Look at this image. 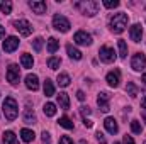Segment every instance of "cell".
<instances>
[{"label":"cell","instance_id":"6da1fadb","mask_svg":"<svg viewBox=\"0 0 146 144\" xmlns=\"http://www.w3.org/2000/svg\"><path fill=\"white\" fill-rule=\"evenodd\" d=\"M127 22H129L127 14H124V12L115 14V15L110 19V29H112V32H115V34L124 32V31H126V27H127Z\"/></svg>","mask_w":146,"mask_h":144},{"label":"cell","instance_id":"7a4b0ae2","mask_svg":"<svg viewBox=\"0 0 146 144\" xmlns=\"http://www.w3.org/2000/svg\"><path fill=\"white\" fill-rule=\"evenodd\" d=\"M75 7L83 15H88V17H92L99 12V2H95V0H82V2H76Z\"/></svg>","mask_w":146,"mask_h":144},{"label":"cell","instance_id":"3957f363","mask_svg":"<svg viewBox=\"0 0 146 144\" xmlns=\"http://www.w3.org/2000/svg\"><path fill=\"white\" fill-rule=\"evenodd\" d=\"M2 108H3V115H5L7 120H14L17 117V114H19V105H17L15 98H12V97H7L3 100V107Z\"/></svg>","mask_w":146,"mask_h":144},{"label":"cell","instance_id":"277c9868","mask_svg":"<svg viewBox=\"0 0 146 144\" xmlns=\"http://www.w3.org/2000/svg\"><path fill=\"white\" fill-rule=\"evenodd\" d=\"M53 27H54L56 31H60V32H68L70 27H72V24H70V20H68L65 15L56 14V15L53 17Z\"/></svg>","mask_w":146,"mask_h":144},{"label":"cell","instance_id":"5b68a950","mask_svg":"<svg viewBox=\"0 0 146 144\" xmlns=\"http://www.w3.org/2000/svg\"><path fill=\"white\" fill-rule=\"evenodd\" d=\"M19 80H21V70H19V66L17 65H9V68H7V81L10 85H17Z\"/></svg>","mask_w":146,"mask_h":144},{"label":"cell","instance_id":"8992f818","mask_svg":"<svg viewBox=\"0 0 146 144\" xmlns=\"http://www.w3.org/2000/svg\"><path fill=\"white\" fill-rule=\"evenodd\" d=\"M131 68H133L134 71H141V70L146 68V56L143 53H138V54L133 56V59H131Z\"/></svg>","mask_w":146,"mask_h":144},{"label":"cell","instance_id":"52a82bcc","mask_svg":"<svg viewBox=\"0 0 146 144\" xmlns=\"http://www.w3.org/2000/svg\"><path fill=\"white\" fill-rule=\"evenodd\" d=\"M14 27L19 31L21 36H31V32H33V26H31L27 20H24V19L15 20V22H14Z\"/></svg>","mask_w":146,"mask_h":144},{"label":"cell","instance_id":"ba28073f","mask_svg":"<svg viewBox=\"0 0 146 144\" xmlns=\"http://www.w3.org/2000/svg\"><path fill=\"white\" fill-rule=\"evenodd\" d=\"M99 56H100V61H104V63H112L115 59V53L109 46H102L99 51Z\"/></svg>","mask_w":146,"mask_h":144},{"label":"cell","instance_id":"9c48e42d","mask_svg":"<svg viewBox=\"0 0 146 144\" xmlns=\"http://www.w3.org/2000/svg\"><path fill=\"white\" fill-rule=\"evenodd\" d=\"M73 41H75L76 44H80V46H90V44H92V36L87 34L85 31H78V32H75Z\"/></svg>","mask_w":146,"mask_h":144},{"label":"cell","instance_id":"30bf717a","mask_svg":"<svg viewBox=\"0 0 146 144\" xmlns=\"http://www.w3.org/2000/svg\"><path fill=\"white\" fill-rule=\"evenodd\" d=\"M109 100H110V95L107 92H100L99 93V97H97V104H99V107L102 112H109L110 107H109Z\"/></svg>","mask_w":146,"mask_h":144},{"label":"cell","instance_id":"8fae6325","mask_svg":"<svg viewBox=\"0 0 146 144\" xmlns=\"http://www.w3.org/2000/svg\"><path fill=\"white\" fill-rule=\"evenodd\" d=\"M19 48V39L15 36H9L5 41H3V51L5 53H12Z\"/></svg>","mask_w":146,"mask_h":144},{"label":"cell","instance_id":"7c38bea8","mask_svg":"<svg viewBox=\"0 0 146 144\" xmlns=\"http://www.w3.org/2000/svg\"><path fill=\"white\" fill-rule=\"evenodd\" d=\"M106 81L109 83L110 87H117L119 81H121V71L119 70H114V71H109L107 76H106Z\"/></svg>","mask_w":146,"mask_h":144},{"label":"cell","instance_id":"4fadbf2b","mask_svg":"<svg viewBox=\"0 0 146 144\" xmlns=\"http://www.w3.org/2000/svg\"><path fill=\"white\" fill-rule=\"evenodd\" d=\"M129 36H131V39H133L134 42H139L141 37H143V29H141V26H139V24L131 26V29H129Z\"/></svg>","mask_w":146,"mask_h":144},{"label":"cell","instance_id":"5bb4252c","mask_svg":"<svg viewBox=\"0 0 146 144\" xmlns=\"http://www.w3.org/2000/svg\"><path fill=\"white\" fill-rule=\"evenodd\" d=\"M29 7L36 12V14H44L46 12V2L44 0H31Z\"/></svg>","mask_w":146,"mask_h":144},{"label":"cell","instance_id":"9a60e30c","mask_svg":"<svg viewBox=\"0 0 146 144\" xmlns=\"http://www.w3.org/2000/svg\"><path fill=\"white\" fill-rule=\"evenodd\" d=\"M26 87H27L29 90H33V92H36L37 88H39V80H37L36 75L29 73V75L26 76Z\"/></svg>","mask_w":146,"mask_h":144},{"label":"cell","instance_id":"2e32d148","mask_svg":"<svg viewBox=\"0 0 146 144\" xmlns=\"http://www.w3.org/2000/svg\"><path fill=\"white\" fill-rule=\"evenodd\" d=\"M104 126H106V129H107L109 134H117V131H119V126H117V122H115L114 117H107L104 120Z\"/></svg>","mask_w":146,"mask_h":144},{"label":"cell","instance_id":"e0dca14e","mask_svg":"<svg viewBox=\"0 0 146 144\" xmlns=\"http://www.w3.org/2000/svg\"><path fill=\"white\" fill-rule=\"evenodd\" d=\"M34 131H31V129H22L21 131V139L24 141V143H31V141H34Z\"/></svg>","mask_w":146,"mask_h":144},{"label":"cell","instance_id":"ac0fdd59","mask_svg":"<svg viewBox=\"0 0 146 144\" xmlns=\"http://www.w3.org/2000/svg\"><path fill=\"white\" fill-rule=\"evenodd\" d=\"M3 144H17V136L12 131H5L3 132Z\"/></svg>","mask_w":146,"mask_h":144},{"label":"cell","instance_id":"d6986e66","mask_svg":"<svg viewBox=\"0 0 146 144\" xmlns=\"http://www.w3.org/2000/svg\"><path fill=\"white\" fill-rule=\"evenodd\" d=\"M21 63H22V68H27V70H29V68H33L34 59H33V56H31V54H27V53H26V54H22V56H21Z\"/></svg>","mask_w":146,"mask_h":144},{"label":"cell","instance_id":"ffe728a7","mask_svg":"<svg viewBox=\"0 0 146 144\" xmlns=\"http://www.w3.org/2000/svg\"><path fill=\"white\" fill-rule=\"evenodd\" d=\"M42 90H44V95H46V97H53V95H54V85H53V81L46 78Z\"/></svg>","mask_w":146,"mask_h":144},{"label":"cell","instance_id":"44dd1931","mask_svg":"<svg viewBox=\"0 0 146 144\" xmlns=\"http://www.w3.org/2000/svg\"><path fill=\"white\" fill-rule=\"evenodd\" d=\"M58 104H60V107L65 108V110H66V108H70V98H68V95L61 92V93L58 95Z\"/></svg>","mask_w":146,"mask_h":144},{"label":"cell","instance_id":"7402d4cb","mask_svg":"<svg viewBox=\"0 0 146 144\" xmlns=\"http://www.w3.org/2000/svg\"><path fill=\"white\" fill-rule=\"evenodd\" d=\"M66 53H68V56H70L72 59H82V53H80L76 48H73L72 44L66 46Z\"/></svg>","mask_w":146,"mask_h":144},{"label":"cell","instance_id":"603a6c76","mask_svg":"<svg viewBox=\"0 0 146 144\" xmlns=\"http://www.w3.org/2000/svg\"><path fill=\"white\" fill-rule=\"evenodd\" d=\"M58 48H60V42H58V39H54V37H49L48 39V53H56L58 51Z\"/></svg>","mask_w":146,"mask_h":144},{"label":"cell","instance_id":"cb8c5ba5","mask_svg":"<svg viewBox=\"0 0 146 144\" xmlns=\"http://www.w3.org/2000/svg\"><path fill=\"white\" fill-rule=\"evenodd\" d=\"M42 110H44V115L53 117V115L56 114V105H54V104H51V102H48V104H44Z\"/></svg>","mask_w":146,"mask_h":144},{"label":"cell","instance_id":"d4e9b609","mask_svg":"<svg viewBox=\"0 0 146 144\" xmlns=\"http://www.w3.org/2000/svg\"><path fill=\"white\" fill-rule=\"evenodd\" d=\"M117 48H119V56L124 59L126 56H127V44H126V41H117Z\"/></svg>","mask_w":146,"mask_h":144},{"label":"cell","instance_id":"484cf974","mask_svg":"<svg viewBox=\"0 0 146 144\" xmlns=\"http://www.w3.org/2000/svg\"><path fill=\"white\" fill-rule=\"evenodd\" d=\"M24 122H26V124H34V122H36V114L27 108V110L24 112Z\"/></svg>","mask_w":146,"mask_h":144},{"label":"cell","instance_id":"4316f807","mask_svg":"<svg viewBox=\"0 0 146 144\" xmlns=\"http://www.w3.org/2000/svg\"><path fill=\"white\" fill-rule=\"evenodd\" d=\"M60 65H61V59H60V58H56V56H51V58L48 59V66H49L51 70H58V68H60Z\"/></svg>","mask_w":146,"mask_h":144},{"label":"cell","instance_id":"83f0119b","mask_svg":"<svg viewBox=\"0 0 146 144\" xmlns=\"http://www.w3.org/2000/svg\"><path fill=\"white\" fill-rule=\"evenodd\" d=\"M58 85L60 87H68L70 85V76L66 73H60L58 75Z\"/></svg>","mask_w":146,"mask_h":144},{"label":"cell","instance_id":"f1b7e54d","mask_svg":"<svg viewBox=\"0 0 146 144\" xmlns=\"http://www.w3.org/2000/svg\"><path fill=\"white\" fill-rule=\"evenodd\" d=\"M58 122H60V126H61V127H65V129H68V131H70V129H73V122L68 119V117H66V115H63Z\"/></svg>","mask_w":146,"mask_h":144},{"label":"cell","instance_id":"f546056e","mask_svg":"<svg viewBox=\"0 0 146 144\" xmlns=\"http://www.w3.org/2000/svg\"><path fill=\"white\" fill-rule=\"evenodd\" d=\"M131 131L134 132V134H141L143 132V126L139 124V120H131Z\"/></svg>","mask_w":146,"mask_h":144},{"label":"cell","instance_id":"4dcf8cb0","mask_svg":"<svg viewBox=\"0 0 146 144\" xmlns=\"http://www.w3.org/2000/svg\"><path fill=\"white\" fill-rule=\"evenodd\" d=\"M0 10H2L3 14H10V12H12V3H10L9 0L2 2V3H0Z\"/></svg>","mask_w":146,"mask_h":144},{"label":"cell","instance_id":"1f68e13d","mask_svg":"<svg viewBox=\"0 0 146 144\" xmlns=\"http://www.w3.org/2000/svg\"><path fill=\"white\" fill-rule=\"evenodd\" d=\"M126 92H127V95H129V97H133V98H134V97L138 95V90H136L134 83H131V81L127 83V87H126Z\"/></svg>","mask_w":146,"mask_h":144},{"label":"cell","instance_id":"d6a6232c","mask_svg":"<svg viewBox=\"0 0 146 144\" xmlns=\"http://www.w3.org/2000/svg\"><path fill=\"white\" fill-rule=\"evenodd\" d=\"M42 42H44V41H42V37H36V39L33 41V46H34V51H37V53H39V51L42 49Z\"/></svg>","mask_w":146,"mask_h":144},{"label":"cell","instance_id":"836d02e7","mask_svg":"<svg viewBox=\"0 0 146 144\" xmlns=\"http://www.w3.org/2000/svg\"><path fill=\"white\" fill-rule=\"evenodd\" d=\"M104 7H107V9H115V7H119V0H104Z\"/></svg>","mask_w":146,"mask_h":144},{"label":"cell","instance_id":"e575fe53","mask_svg":"<svg viewBox=\"0 0 146 144\" xmlns=\"http://www.w3.org/2000/svg\"><path fill=\"white\" fill-rule=\"evenodd\" d=\"M60 144H75V143H73V139H70L68 136H63V137L60 139Z\"/></svg>","mask_w":146,"mask_h":144},{"label":"cell","instance_id":"d590c367","mask_svg":"<svg viewBox=\"0 0 146 144\" xmlns=\"http://www.w3.org/2000/svg\"><path fill=\"white\" fill-rule=\"evenodd\" d=\"M95 136H97V141H99L100 144H107V143H106V137H104V134H102V132H97Z\"/></svg>","mask_w":146,"mask_h":144},{"label":"cell","instance_id":"8d00e7d4","mask_svg":"<svg viewBox=\"0 0 146 144\" xmlns=\"http://www.w3.org/2000/svg\"><path fill=\"white\" fill-rule=\"evenodd\" d=\"M41 136H42V143H49V141H51V136H49V132H46V131H44Z\"/></svg>","mask_w":146,"mask_h":144},{"label":"cell","instance_id":"74e56055","mask_svg":"<svg viewBox=\"0 0 146 144\" xmlns=\"http://www.w3.org/2000/svg\"><path fill=\"white\" fill-rule=\"evenodd\" d=\"M124 144H136V143H134L133 136H124Z\"/></svg>","mask_w":146,"mask_h":144},{"label":"cell","instance_id":"f35d334b","mask_svg":"<svg viewBox=\"0 0 146 144\" xmlns=\"http://www.w3.org/2000/svg\"><path fill=\"white\" fill-rule=\"evenodd\" d=\"M83 126H85L87 129H90V127L94 126V122H92V120H88V119H83Z\"/></svg>","mask_w":146,"mask_h":144},{"label":"cell","instance_id":"ab89813d","mask_svg":"<svg viewBox=\"0 0 146 144\" xmlns=\"http://www.w3.org/2000/svg\"><path fill=\"white\" fill-rule=\"evenodd\" d=\"M76 98H78V100H85V93H83L82 90H78V92H76Z\"/></svg>","mask_w":146,"mask_h":144},{"label":"cell","instance_id":"60d3db41","mask_svg":"<svg viewBox=\"0 0 146 144\" xmlns=\"http://www.w3.org/2000/svg\"><path fill=\"white\" fill-rule=\"evenodd\" d=\"M82 114H83V115H90V114H92V110H90L88 107H82Z\"/></svg>","mask_w":146,"mask_h":144},{"label":"cell","instance_id":"b9f144b4","mask_svg":"<svg viewBox=\"0 0 146 144\" xmlns=\"http://www.w3.org/2000/svg\"><path fill=\"white\" fill-rule=\"evenodd\" d=\"M3 36H5V27L0 26V37H3Z\"/></svg>","mask_w":146,"mask_h":144},{"label":"cell","instance_id":"7bdbcfd3","mask_svg":"<svg viewBox=\"0 0 146 144\" xmlns=\"http://www.w3.org/2000/svg\"><path fill=\"white\" fill-rule=\"evenodd\" d=\"M141 107L146 108V97H143V100H141Z\"/></svg>","mask_w":146,"mask_h":144},{"label":"cell","instance_id":"ee69618b","mask_svg":"<svg viewBox=\"0 0 146 144\" xmlns=\"http://www.w3.org/2000/svg\"><path fill=\"white\" fill-rule=\"evenodd\" d=\"M143 83H145V85H146V73H145V75H143Z\"/></svg>","mask_w":146,"mask_h":144},{"label":"cell","instance_id":"f6af8a7d","mask_svg":"<svg viewBox=\"0 0 146 144\" xmlns=\"http://www.w3.org/2000/svg\"><path fill=\"white\" fill-rule=\"evenodd\" d=\"M143 120L146 122V112H143Z\"/></svg>","mask_w":146,"mask_h":144},{"label":"cell","instance_id":"bcb514c9","mask_svg":"<svg viewBox=\"0 0 146 144\" xmlns=\"http://www.w3.org/2000/svg\"><path fill=\"white\" fill-rule=\"evenodd\" d=\"M114 144H121V143H114Z\"/></svg>","mask_w":146,"mask_h":144},{"label":"cell","instance_id":"7dc6e473","mask_svg":"<svg viewBox=\"0 0 146 144\" xmlns=\"http://www.w3.org/2000/svg\"><path fill=\"white\" fill-rule=\"evenodd\" d=\"M145 144H146V141H145Z\"/></svg>","mask_w":146,"mask_h":144}]
</instances>
